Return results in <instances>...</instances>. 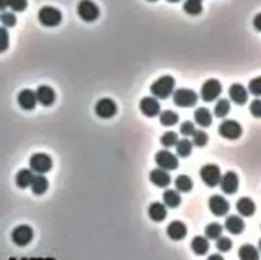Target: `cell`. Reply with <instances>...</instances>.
<instances>
[{
    "instance_id": "8",
    "label": "cell",
    "mask_w": 261,
    "mask_h": 260,
    "mask_svg": "<svg viewBox=\"0 0 261 260\" xmlns=\"http://www.w3.org/2000/svg\"><path fill=\"white\" fill-rule=\"evenodd\" d=\"M34 238V229L27 224H20V226L16 227L12 232V240L18 246H26Z\"/></svg>"
},
{
    "instance_id": "7",
    "label": "cell",
    "mask_w": 261,
    "mask_h": 260,
    "mask_svg": "<svg viewBox=\"0 0 261 260\" xmlns=\"http://www.w3.org/2000/svg\"><path fill=\"white\" fill-rule=\"evenodd\" d=\"M30 166L31 170L34 172L44 175V173L48 172L52 167V160L51 157L46 153H34L30 160Z\"/></svg>"
},
{
    "instance_id": "19",
    "label": "cell",
    "mask_w": 261,
    "mask_h": 260,
    "mask_svg": "<svg viewBox=\"0 0 261 260\" xmlns=\"http://www.w3.org/2000/svg\"><path fill=\"white\" fill-rule=\"evenodd\" d=\"M149 179L158 187H166L171 182L170 173L167 171L162 170V168H154V170H152V172L149 175Z\"/></svg>"
},
{
    "instance_id": "26",
    "label": "cell",
    "mask_w": 261,
    "mask_h": 260,
    "mask_svg": "<svg viewBox=\"0 0 261 260\" xmlns=\"http://www.w3.org/2000/svg\"><path fill=\"white\" fill-rule=\"evenodd\" d=\"M238 257L240 260H258V251L255 246L250 245V243H246V245H242L238 250Z\"/></svg>"
},
{
    "instance_id": "23",
    "label": "cell",
    "mask_w": 261,
    "mask_h": 260,
    "mask_svg": "<svg viewBox=\"0 0 261 260\" xmlns=\"http://www.w3.org/2000/svg\"><path fill=\"white\" fill-rule=\"evenodd\" d=\"M194 119L196 121V124H199L202 128H208L213 123V118H212V114L206 107H199V109L195 110L194 112Z\"/></svg>"
},
{
    "instance_id": "13",
    "label": "cell",
    "mask_w": 261,
    "mask_h": 260,
    "mask_svg": "<svg viewBox=\"0 0 261 260\" xmlns=\"http://www.w3.org/2000/svg\"><path fill=\"white\" fill-rule=\"evenodd\" d=\"M139 106H140V111L148 118H154L160 111V105L156 97H144Z\"/></svg>"
},
{
    "instance_id": "37",
    "label": "cell",
    "mask_w": 261,
    "mask_h": 260,
    "mask_svg": "<svg viewBox=\"0 0 261 260\" xmlns=\"http://www.w3.org/2000/svg\"><path fill=\"white\" fill-rule=\"evenodd\" d=\"M216 249L222 252H227L228 250L232 249V241L228 237H223V236H219L216 238Z\"/></svg>"
},
{
    "instance_id": "3",
    "label": "cell",
    "mask_w": 261,
    "mask_h": 260,
    "mask_svg": "<svg viewBox=\"0 0 261 260\" xmlns=\"http://www.w3.org/2000/svg\"><path fill=\"white\" fill-rule=\"evenodd\" d=\"M76 12L84 22H93L100 17V8L92 0H80Z\"/></svg>"
},
{
    "instance_id": "11",
    "label": "cell",
    "mask_w": 261,
    "mask_h": 260,
    "mask_svg": "<svg viewBox=\"0 0 261 260\" xmlns=\"http://www.w3.org/2000/svg\"><path fill=\"white\" fill-rule=\"evenodd\" d=\"M156 163L160 166V168L164 171H171V170H176L178 167V160L177 157L174 156L172 152L166 151H160L157 154H156Z\"/></svg>"
},
{
    "instance_id": "28",
    "label": "cell",
    "mask_w": 261,
    "mask_h": 260,
    "mask_svg": "<svg viewBox=\"0 0 261 260\" xmlns=\"http://www.w3.org/2000/svg\"><path fill=\"white\" fill-rule=\"evenodd\" d=\"M32 179H34L32 171L27 170V168H23V170H20V172L17 173V176H16V184L20 187H22V189H24V187L31 185Z\"/></svg>"
},
{
    "instance_id": "33",
    "label": "cell",
    "mask_w": 261,
    "mask_h": 260,
    "mask_svg": "<svg viewBox=\"0 0 261 260\" xmlns=\"http://www.w3.org/2000/svg\"><path fill=\"white\" fill-rule=\"evenodd\" d=\"M222 232L223 227L219 223H216V222L205 227V236H206V238H210V240H216L219 236H222Z\"/></svg>"
},
{
    "instance_id": "49",
    "label": "cell",
    "mask_w": 261,
    "mask_h": 260,
    "mask_svg": "<svg viewBox=\"0 0 261 260\" xmlns=\"http://www.w3.org/2000/svg\"><path fill=\"white\" fill-rule=\"evenodd\" d=\"M149 2H156V0H149Z\"/></svg>"
},
{
    "instance_id": "41",
    "label": "cell",
    "mask_w": 261,
    "mask_h": 260,
    "mask_svg": "<svg viewBox=\"0 0 261 260\" xmlns=\"http://www.w3.org/2000/svg\"><path fill=\"white\" fill-rule=\"evenodd\" d=\"M195 125L191 121H184L182 124H181L180 126V132L181 134L185 135V137H190V135H192L195 133Z\"/></svg>"
},
{
    "instance_id": "39",
    "label": "cell",
    "mask_w": 261,
    "mask_h": 260,
    "mask_svg": "<svg viewBox=\"0 0 261 260\" xmlns=\"http://www.w3.org/2000/svg\"><path fill=\"white\" fill-rule=\"evenodd\" d=\"M9 48V34L6 27H0V53Z\"/></svg>"
},
{
    "instance_id": "45",
    "label": "cell",
    "mask_w": 261,
    "mask_h": 260,
    "mask_svg": "<svg viewBox=\"0 0 261 260\" xmlns=\"http://www.w3.org/2000/svg\"><path fill=\"white\" fill-rule=\"evenodd\" d=\"M8 8V0H0V11H6Z\"/></svg>"
},
{
    "instance_id": "22",
    "label": "cell",
    "mask_w": 261,
    "mask_h": 260,
    "mask_svg": "<svg viewBox=\"0 0 261 260\" xmlns=\"http://www.w3.org/2000/svg\"><path fill=\"white\" fill-rule=\"evenodd\" d=\"M148 214L149 217L156 222H162L163 219L166 218L167 215V208L166 205L162 204V203H152L148 208Z\"/></svg>"
},
{
    "instance_id": "34",
    "label": "cell",
    "mask_w": 261,
    "mask_h": 260,
    "mask_svg": "<svg viewBox=\"0 0 261 260\" xmlns=\"http://www.w3.org/2000/svg\"><path fill=\"white\" fill-rule=\"evenodd\" d=\"M184 11L186 12L190 16H198L202 12V6L199 2H192V0H188L185 4H184Z\"/></svg>"
},
{
    "instance_id": "20",
    "label": "cell",
    "mask_w": 261,
    "mask_h": 260,
    "mask_svg": "<svg viewBox=\"0 0 261 260\" xmlns=\"http://www.w3.org/2000/svg\"><path fill=\"white\" fill-rule=\"evenodd\" d=\"M224 227L228 232L233 233V235H240V233L244 232V222L238 215H230L226 219Z\"/></svg>"
},
{
    "instance_id": "25",
    "label": "cell",
    "mask_w": 261,
    "mask_h": 260,
    "mask_svg": "<svg viewBox=\"0 0 261 260\" xmlns=\"http://www.w3.org/2000/svg\"><path fill=\"white\" fill-rule=\"evenodd\" d=\"M30 186H31L34 194H36V195H42V194L48 190V181L44 175H40L38 173L37 176H34Z\"/></svg>"
},
{
    "instance_id": "30",
    "label": "cell",
    "mask_w": 261,
    "mask_h": 260,
    "mask_svg": "<svg viewBox=\"0 0 261 260\" xmlns=\"http://www.w3.org/2000/svg\"><path fill=\"white\" fill-rule=\"evenodd\" d=\"M160 121L162 125L172 126L178 123V115L174 111H171V110H166V111L160 112Z\"/></svg>"
},
{
    "instance_id": "17",
    "label": "cell",
    "mask_w": 261,
    "mask_h": 260,
    "mask_svg": "<svg viewBox=\"0 0 261 260\" xmlns=\"http://www.w3.org/2000/svg\"><path fill=\"white\" fill-rule=\"evenodd\" d=\"M167 235L174 241L182 240L188 235V228H186L185 223L181 221H174L167 227Z\"/></svg>"
},
{
    "instance_id": "31",
    "label": "cell",
    "mask_w": 261,
    "mask_h": 260,
    "mask_svg": "<svg viewBox=\"0 0 261 260\" xmlns=\"http://www.w3.org/2000/svg\"><path fill=\"white\" fill-rule=\"evenodd\" d=\"M192 151V143L188 139H180L176 143V152L180 157H188Z\"/></svg>"
},
{
    "instance_id": "48",
    "label": "cell",
    "mask_w": 261,
    "mask_h": 260,
    "mask_svg": "<svg viewBox=\"0 0 261 260\" xmlns=\"http://www.w3.org/2000/svg\"><path fill=\"white\" fill-rule=\"evenodd\" d=\"M192 2H199V3H202V0H192Z\"/></svg>"
},
{
    "instance_id": "9",
    "label": "cell",
    "mask_w": 261,
    "mask_h": 260,
    "mask_svg": "<svg viewBox=\"0 0 261 260\" xmlns=\"http://www.w3.org/2000/svg\"><path fill=\"white\" fill-rule=\"evenodd\" d=\"M218 133L226 139L234 140L241 137L242 126L236 120H224L219 125Z\"/></svg>"
},
{
    "instance_id": "2",
    "label": "cell",
    "mask_w": 261,
    "mask_h": 260,
    "mask_svg": "<svg viewBox=\"0 0 261 260\" xmlns=\"http://www.w3.org/2000/svg\"><path fill=\"white\" fill-rule=\"evenodd\" d=\"M62 14L54 7H42L38 12L40 23L45 27H56L62 23Z\"/></svg>"
},
{
    "instance_id": "15",
    "label": "cell",
    "mask_w": 261,
    "mask_h": 260,
    "mask_svg": "<svg viewBox=\"0 0 261 260\" xmlns=\"http://www.w3.org/2000/svg\"><path fill=\"white\" fill-rule=\"evenodd\" d=\"M34 95H36L37 102H40L42 106H51L55 102V97H56L55 91L48 86H40Z\"/></svg>"
},
{
    "instance_id": "24",
    "label": "cell",
    "mask_w": 261,
    "mask_h": 260,
    "mask_svg": "<svg viewBox=\"0 0 261 260\" xmlns=\"http://www.w3.org/2000/svg\"><path fill=\"white\" fill-rule=\"evenodd\" d=\"M191 249L196 255H205L209 250V241L204 236H195L191 241Z\"/></svg>"
},
{
    "instance_id": "42",
    "label": "cell",
    "mask_w": 261,
    "mask_h": 260,
    "mask_svg": "<svg viewBox=\"0 0 261 260\" xmlns=\"http://www.w3.org/2000/svg\"><path fill=\"white\" fill-rule=\"evenodd\" d=\"M248 91H250L252 95L260 96V93H261V78L260 77L252 79V81L248 83Z\"/></svg>"
},
{
    "instance_id": "6",
    "label": "cell",
    "mask_w": 261,
    "mask_h": 260,
    "mask_svg": "<svg viewBox=\"0 0 261 260\" xmlns=\"http://www.w3.org/2000/svg\"><path fill=\"white\" fill-rule=\"evenodd\" d=\"M174 102L178 107H192L198 102V95L192 90L180 88L174 92Z\"/></svg>"
},
{
    "instance_id": "40",
    "label": "cell",
    "mask_w": 261,
    "mask_h": 260,
    "mask_svg": "<svg viewBox=\"0 0 261 260\" xmlns=\"http://www.w3.org/2000/svg\"><path fill=\"white\" fill-rule=\"evenodd\" d=\"M8 7L14 12H23L27 8V0H8Z\"/></svg>"
},
{
    "instance_id": "35",
    "label": "cell",
    "mask_w": 261,
    "mask_h": 260,
    "mask_svg": "<svg viewBox=\"0 0 261 260\" xmlns=\"http://www.w3.org/2000/svg\"><path fill=\"white\" fill-rule=\"evenodd\" d=\"M178 137L174 132H166L164 134L160 137V143H162L163 147H167V148H171V147L176 146Z\"/></svg>"
},
{
    "instance_id": "10",
    "label": "cell",
    "mask_w": 261,
    "mask_h": 260,
    "mask_svg": "<svg viewBox=\"0 0 261 260\" xmlns=\"http://www.w3.org/2000/svg\"><path fill=\"white\" fill-rule=\"evenodd\" d=\"M94 112L98 118L110 119L116 115L118 106H116L115 101H112L111 98H102L96 104Z\"/></svg>"
},
{
    "instance_id": "16",
    "label": "cell",
    "mask_w": 261,
    "mask_h": 260,
    "mask_svg": "<svg viewBox=\"0 0 261 260\" xmlns=\"http://www.w3.org/2000/svg\"><path fill=\"white\" fill-rule=\"evenodd\" d=\"M18 105L22 107L23 110H34L37 105V100H36V95H34V91L31 90H22L20 93H18Z\"/></svg>"
},
{
    "instance_id": "43",
    "label": "cell",
    "mask_w": 261,
    "mask_h": 260,
    "mask_svg": "<svg viewBox=\"0 0 261 260\" xmlns=\"http://www.w3.org/2000/svg\"><path fill=\"white\" fill-rule=\"evenodd\" d=\"M250 112L255 116V118H260L261 116V102L260 100H255L250 106Z\"/></svg>"
},
{
    "instance_id": "14",
    "label": "cell",
    "mask_w": 261,
    "mask_h": 260,
    "mask_svg": "<svg viewBox=\"0 0 261 260\" xmlns=\"http://www.w3.org/2000/svg\"><path fill=\"white\" fill-rule=\"evenodd\" d=\"M209 208L214 215L222 217V215L227 214V212L230 210V204L223 196L213 195L209 198Z\"/></svg>"
},
{
    "instance_id": "32",
    "label": "cell",
    "mask_w": 261,
    "mask_h": 260,
    "mask_svg": "<svg viewBox=\"0 0 261 260\" xmlns=\"http://www.w3.org/2000/svg\"><path fill=\"white\" fill-rule=\"evenodd\" d=\"M230 110V101L226 100V98H220V100L216 102V107H214V114H216V118H224L227 116L228 112Z\"/></svg>"
},
{
    "instance_id": "1",
    "label": "cell",
    "mask_w": 261,
    "mask_h": 260,
    "mask_svg": "<svg viewBox=\"0 0 261 260\" xmlns=\"http://www.w3.org/2000/svg\"><path fill=\"white\" fill-rule=\"evenodd\" d=\"M174 90V79L171 76H163L158 78L157 81L153 82L150 86V92L153 93L156 98L164 100L168 98L172 95Z\"/></svg>"
},
{
    "instance_id": "27",
    "label": "cell",
    "mask_w": 261,
    "mask_h": 260,
    "mask_svg": "<svg viewBox=\"0 0 261 260\" xmlns=\"http://www.w3.org/2000/svg\"><path fill=\"white\" fill-rule=\"evenodd\" d=\"M163 201H164V205H167V207L176 208L181 204V196L178 191L168 189V190L163 193Z\"/></svg>"
},
{
    "instance_id": "38",
    "label": "cell",
    "mask_w": 261,
    "mask_h": 260,
    "mask_svg": "<svg viewBox=\"0 0 261 260\" xmlns=\"http://www.w3.org/2000/svg\"><path fill=\"white\" fill-rule=\"evenodd\" d=\"M0 21L4 25V27H13L17 23V18L13 13L10 12H4L2 16H0Z\"/></svg>"
},
{
    "instance_id": "47",
    "label": "cell",
    "mask_w": 261,
    "mask_h": 260,
    "mask_svg": "<svg viewBox=\"0 0 261 260\" xmlns=\"http://www.w3.org/2000/svg\"><path fill=\"white\" fill-rule=\"evenodd\" d=\"M168 2H171V3H177V2H180V0H168Z\"/></svg>"
},
{
    "instance_id": "5",
    "label": "cell",
    "mask_w": 261,
    "mask_h": 260,
    "mask_svg": "<svg viewBox=\"0 0 261 260\" xmlns=\"http://www.w3.org/2000/svg\"><path fill=\"white\" fill-rule=\"evenodd\" d=\"M199 175L202 181H204V184L210 187L216 186L219 184V181H220V177H222L220 168L216 165H213V163H208V165L202 166L200 168Z\"/></svg>"
},
{
    "instance_id": "12",
    "label": "cell",
    "mask_w": 261,
    "mask_h": 260,
    "mask_svg": "<svg viewBox=\"0 0 261 260\" xmlns=\"http://www.w3.org/2000/svg\"><path fill=\"white\" fill-rule=\"evenodd\" d=\"M219 184L226 194H234L238 189V176L232 171H228L220 177Z\"/></svg>"
},
{
    "instance_id": "46",
    "label": "cell",
    "mask_w": 261,
    "mask_h": 260,
    "mask_svg": "<svg viewBox=\"0 0 261 260\" xmlns=\"http://www.w3.org/2000/svg\"><path fill=\"white\" fill-rule=\"evenodd\" d=\"M260 18H261V16H260V14H258V17H256V22H255V26H256V30H258V31H260V30H261L260 25H258V21H260Z\"/></svg>"
},
{
    "instance_id": "44",
    "label": "cell",
    "mask_w": 261,
    "mask_h": 260,
    "mask_svg": "<svg viewBox=\"0 0 261 260\" xmlns=\"http://www.w3.org/2000/svg\"><path fill=\"white\" fill-rule=\"evenodd\" d=\"M206 260H224V257L219 254H213V255H210V256H209Z\"/></svg>"
},
{
    "instance_id": "4",
    "label": "cell",
    "mask_w": 261,
    "mask_h": 260,
    "mask_svg": "<svg viewBox=\"0 0 261 260\" xmlns=\"http://www.w3.org/2000/svg\"><path fill=\"white\" fill-rule=\"evenodd\" d=\"M222 92V84L218 79H208L205 81L200 90V96L202 100L205 102H212V101L216 100Z\"/></svg>"
},
{
    "instance_id": "18",
    "label": "cell",
    "mask_w": 261,
    "mask_h": 260,
    "mask_svg": "<svg viewBox=\"0 0 261 260\" xmlns=\"http://www.w3.org/2000/svg\"><path fill=\"white\" fill-rule=\"evenodd\" d=\"M230 100L237 105H244L247 102V98H248V95H247V91L242 84L234 83L230 87Z\"/></svg>"
},
{
    "instance_id": "29",
    "label": "cell",
    "mask_w": 261,
    "mask_h": 260,
    "mask_svg": "<svg viewBox=\"0 0 261 260\" xmlns=\"http://www.w3.org/2000/svg\"><path fill=\"white\" fill-rule=\"evenodd\" d=\"M174 185H176V189L178 191H184V193H188L192 189V180L191 177H188V175H180L177 176L174 180Z\"/></svg>"
},
{
    "instance_id": "21",
    "label": "cell",
    "mask_w": 261,
    "mask_h": 260,
    "mask_svg": "<svg viewBox=\"0 0 261 260\" xmlns=\"http://www.w3.org/2000/svg\"><path fill=\"white\" fill-rule=\"evenodd\" d=\"M236 208L237 212L241 215H244V217H251L256 210V205L255 203H254V200L250 198H247V196L240 198L238 200H237Z\"/></svg>"
},
{
    "instance_id": "36",
    "label": "cell",
    "mask_w": 261,
    "mask_h": 260,
    "mask_svg": "<svg viewBox=\"0 0 261 260\" xmlns=\"http://www.w3.org/2000/svg\"><path fill=\"white\" fill-rule=\"evenodd\" d=\"M208 135H206L205 132H202V130H195V133L192 134V143L198 147H204L208 143Z\"/></svg>"
}]
</instances>
